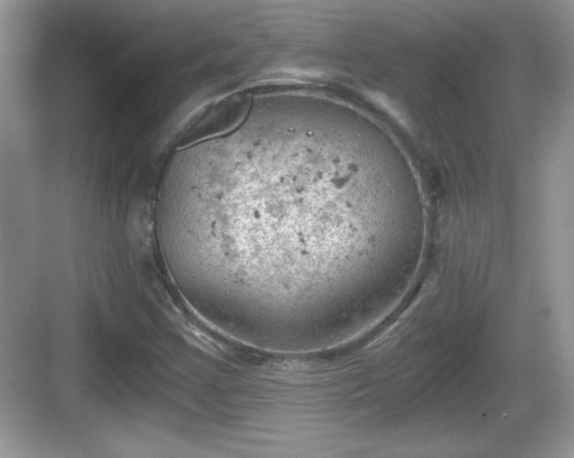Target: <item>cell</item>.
Here are the masks:
<instances>
[{
	"label": "cell",
	"mask_w": 574,
	"mask_h": 458,
	"mask_svg": "<svg viewBox=\"0 0 574 458\" xmlns=\"http://www.w3.org/2000/svg\"><path fill=\"white\" fill-rule=\"evenodd\" d=\"M309 114H249L187 145L161 182L163 254L195 282L227 281L252 295L313 294L413 224L364 198L358 169Z\"/></svg>",
	"instance_id": "cell-1"
}]
</instances>
